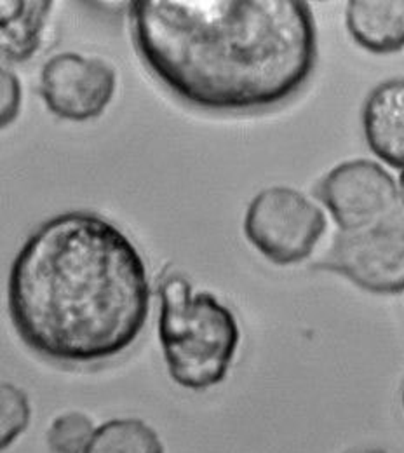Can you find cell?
<instances>
[{
  "instance_id": "cell-3",
  "label": "cell",
  "mask_w": 404,
  "mask_h": 453,
  "mask_svg": "<svg viewBox=\"0 0 404 453\" xmlns=\"http://www.w3.org/2000/svg\"><path fill=\"white\" fill-rule=\"evenodd\" d=\"M159 342L174 382L204 391L225 380L240 330L233 312L215 295H192L190 283L172 274L161 286Z\"/></svg>"
},
{
  "instance_id": "cell-15",
  "label": "cell",
  "mask_w": 404,
  "mask_h": 453,
  "mask_svg": "<svg viewBox=\"0 0 404 453\" xmlns=\"http://www.w3.org/2000/svg\"><path fill=\"white\" fill-rule=\"evenodd\" d=\"M352 453H389L385 452V450H382V449H362V450H357V452Z\"/></svg>"
},
{
  "instance_id": "cell-12",
  "label": "cell",
  "mask_w": 404,
  "mask_h": 453,
  "mask_svg": "<svg viewBox=\"0 0 404 453\" xmlns=\"http://www.w3.org/2000/svg\"><path fill=\"white\" fill-rule=\"evenodd\" d=\"M30 418L32 406L27 393L14 384L0 382V452L27 431Z\"/></svg>"
},
{
  "instance_id": "cell-7",
  "label": "cell",
  "mask_w": 404,
  "mask_h": 453,
  "mask_svg": "<svg viewBox=\"0 0 404 453\" xmlns=\"http://www.w3.org/2000/svg\"><path fill=\"white\" fill-rule=\"evenodd\" d=\"M116 89V70L100 58L59 53L41 70V96L48 111L63 120L98 119L114 100Z\"/></svg>"
},
{
  "instance_id": "cell-9",
  "label": "cell",
  "mask_w": 404,
  "mask_h": 453,
  "mask_svg": "<svg viewBox=\"0 0 404 453\" xmlns=\"http://www.w3.org/2000/svg\"><path fill=\"white\" fill-rule=\"evenodd\" d=\"M346 25L350 37L370 53L389 55L403 50V0H350Z\"/></svg>"
},
{
  "instance_id": "cell-8",
  "label": "cell",
  "mask_w": 404,
  "mask_h": 453,
  "mask_svg": "<svg viewBox=\"0 0 404 453\" xmlns=\"http://www.w3.org/2000/svg\"><path fill=\"white\" fill-rule=\"evenodd\" d=\"M362 129L371 152L394 170L404 168V81L378 84L362 107Z\"/></svg>"
},
{
  "instance_id": "cell-4",
  "label": "cell",
  "mask_w": 404,
  "mask_h": 453,
  "mask_svg": "<svg viewBox=\"0 0 404 453\" xmlns=\"http://www.w3.org/2000/svg\"><path fill=\"white\" fill-rule=\"evenodd\" d=\"M249 244L276 265L307 260L326 232L323 210L293 187H269L258 192L244 215Z\"/></svg>"
},
{
  "instance_id": "cell-6",
  "label": "cell",
  "mask_w": 404,
  "mask_h": 453,
  "mask_svg": "<svg viewBox=\"0 0 404 453\" xmlns=\"http://www.w3.org/2000/svg\"><path fill=\"white\" fill-rule=\"evenodd\" d=\"M316 196L340 232H354L403 210V192L389 171L368 159L347 161L323 176Z\"/></svg>"
},
{
  "instance_id": "cell-10",
  "label": "cell",
  "mask_w": 404,
  "mask_h": 453,
  "mask_svg": "<svg viewBox=\"0 0 404 453\" xmlns=\"http://www.w3.org/2000/svg\"><path fill=\"white\" fill-rule=\"evenodd\" d=\"M50 0H0V61L23 63L42 42Z\"/></svg>"
},
{
  "instance_id": "cell-1",
  "label": "cell",
  "mask_w": 404,
  "mask_h": 453,
  "mask_svg": "<svg viewBox=\"0 0 404 453\" xmlns=\"http://www.w3.org/2000/svg\"><path fill=\"white\" fill-rule=\"evenodd\" d=\"M131 37L149 72L183 104L251 113L291 100L317 61L303 0H134Z\"/></svg>"
},
{
  "instance_id": "cell-2",
  "label": "cell",
  "mask_w": 404,
  "mask_h": 453,
  "mask_svg": "<svg viewBox=\"0 0 404 453\" xmlns=\"http://www.w3.org/2000/svg\"><path fill=\"white\" fill-rule=\"evenodd\" d=\"M143 257L111 220L61 213L37 226L7 280V309L21 342L61 365H95L126 352L150 314Z\"/></svg>"
},
{
  "instance_id": "cell-14",
  "label": "cell",
  "mask_w": 404,
  "mask_h": 453,
  "mask_svg": "<svg viewBox=\"0 0 404 453\" xmlns=\"http://www.w3.org/2000/svg\"><path fill=\"white\" fill-rule=\"evenodd\" d=\"M21 102L23 89L18 75L0 65V131L18 119Z\"/></svg>"
},
{
  "instance_id": "cell-11",
  "label": "cell",
  "mask_w": 404,
  "mask_h": 453,
  "mask_svg": "<svg viewBox=\"0 0 404 453\" xmlns=\"http://www.w3.org/2000/svg\"><path fill=\"white\" fill-rule=\"evenodd\" d=\"M82 453H164V445L147 422L114 418L95 429Z\"/></svg>"
},
{
  "instance_id": "cell-5",
  "label": "cell",
  "mask_w": 404,
  "mask_h": 453,
  "mask_svg": "<svg viewBox=\"0 0 404 453\" xmlns=\"http://www.w3.org/2000/svg\"><path fill=\"white\" fill-rule=\"evenodd\" d=\"M314 267L340 274L370 293H403V210L377 226L354 232L339 230L330 250Z\"/></svg>"
},
{
  "instance_id": "cell-13",
  "label": "cell",
  "mask_w": 404,
  "mask_h": 453,
  "mask_svg": "<svg viewBox=\"0 0 404 453\" xmlns=\"http://www.w3.org/2000/svg\"><path fill=\"white\" fill-rule=\"evenodd\" d=\"M95 433L93 420L80 411H68L53 420L48 445L53 453H82Z\"/></svg>"
}]
</instances>
